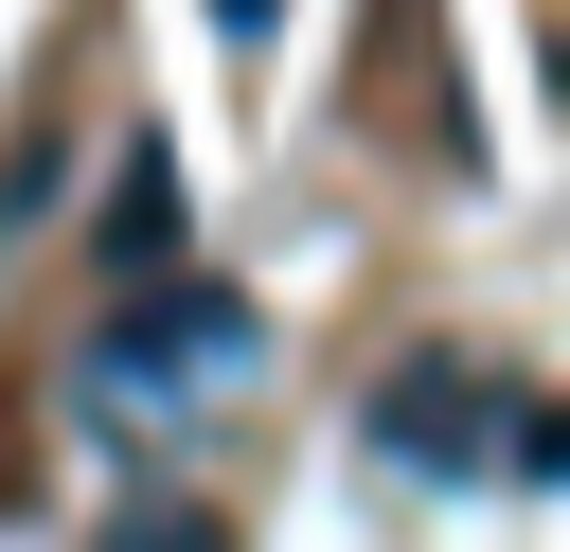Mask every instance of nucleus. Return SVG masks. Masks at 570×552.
<instances>
[{"label":"nucleus","instance_id":"1","mask_svg":"<svg viewBox=\"0 0 570 552\" xmlns=\"http://www.w3.org/2000/svg\"><path fill=\"white\" fill-rule=\"evenodd\" d=\"M374 427H392V463H481V445H499V392H481L463 356H410V374L374 392Z\"/></svg>","mask_w":570,"mask_h":552},{"label":"nucleus","instance_id":"2","mask_svg":"<svg viewBox=\"0 0 570 552\" xmlns=\"http://www.w3.org/2000/svg\"><path fill=\"white\" fill-rule=\"evenodd\" d=\"M196 356H249V321L214 285H160V321H107V374H196Z\"/></svg>","mask_w":570,"mask_h":552},{"label":"nucleus","instance_id":"3","mask_svg":"<svg viewBox=\"0 0 570 552\" xmlns=\"http://www.w3.org/2000/svg\"><path fill=\"white\" fill-rule=\"evenodd\" d=\"M160 249H178V160L142 142V160H125V196H107V267H160Z\"/></svg>","mask_w":570,"mask_h":552},{"label":"nucleus","instance_id":"4","mask_svg":"<svg viewBox=\"0 0 570 552\" xmlns=\"http://www.w3.org/2000/svg\"><path fill=\"white\" fill-rule=\"evenodd\" d=\"M214 36H267V0H214Z\"/></svg>","mask_w":570,"mask_h":552}]
</instances>
